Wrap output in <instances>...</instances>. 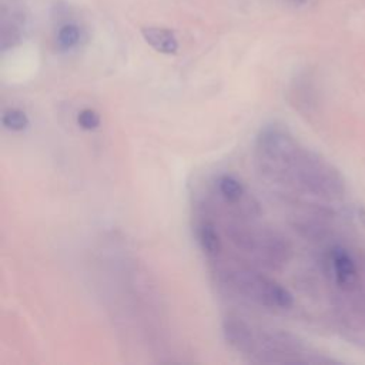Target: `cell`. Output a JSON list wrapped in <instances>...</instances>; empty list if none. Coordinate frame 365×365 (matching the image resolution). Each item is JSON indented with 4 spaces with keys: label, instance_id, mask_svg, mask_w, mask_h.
<instances>
[{
    "label": "cell",
    "instance_id": "1",
    "mask_svg": "<svg viewBox=\"0 0 365 365\" xmlns=\"http://www.w3.org/2000/svg\"><path fill=\"white\" fill-rule=\"evenodd\" d=\"M222 330H225L222 333H225L227 342L238 351H251L254 348L253 333L244 322L234 318H227Z\"/></svg>",
    "mask_w": 365,
    "mask_h": 365
},
{
    "label": "cell",
    "instance_id": "2",
    "mask_svg": "<svg viewBox=\"0 0 365 365\" xmlns=\"http://www.w3.org/2000/svg\"><path fill=\"white\" fill-rule=\"evenodd\" d=\"M147 45H150L156 52L163 54H174L178 50V42L176 34L163 28H145L141 30Z\"/></svg>",
    "mask_w": 365,
    "mask_h": 365
},
{
    "label": "cell",
    "instance_id": "3",
    "mask_svg": "<svg viewBox=\"0 0 365 365\" xmlns=\"http://www.w3.org/2000/svg\"><path fill=\"white\" fill-rule=\"evenodd\" d=\"M198 242L202 251H206L210 255H216L221 250V241L218 233L211 225H207V222L198 229Z\"/></svg>",
    "mask_w": 365,
    "mask_h": 365
},
{
    "label": "cell",
    "instance_id": "4",
    "mask_svg": "<svg viewBox=\"0 0 365 365\" xmlns=\"http://www.w3.org/2000/svg\"><path fill=\"white\" fill-rule=\"evenodd\" d=\"M80 36H82V33H80V29L76 25H65L59 30L56 39V45L59 50L67 52L74 46H77L80 42Z\"/></svg>",
    "mask_w": 365,
    "mask_h": 365
},
{
    "label": "cell",
    "instance_id": "5",
    "mask_svg": "<svg viewBox=\"0 0 365 365\" xmlns=\"http://www.w3.org/2000/svg\"><path fill=\"white\" fill-rule=\"evenodd\" d=\"M2 125L12 132H23L29 127L30 121L25 112L19 109H9L2 116Z\"/></svg>",
    "mask_w": 365,
    "mask_h": 365
},
{
    "label": "cell",
    "instance_id": "6",
    "mask_svg": "<svg viewBox=\"0 0 365 365\" xmlns=\"http://www.w3.org/2000/svg\"><path fill=\"white\" fill-rule=\"evenodd\" d=\"M217 185H218V190L221 196L225 197L227 201H238L242 193H244V189H242L241 182L231 176L220 177Z\"/></svg>",
    "mask_w": 365,
    "mask_h": 365
},
{
    "label": "cell",
    "instance_id": "7",
    "mask_svg": "<svg viewBox=\"0 0 365 365\" xmlns=\"http://www.w3.org/2000/svg\"><path fill=\"white\" fill-rule=\"evenodd\" d=\"M77 125L87 132L96 130L100 126V116L96 110L85 109L77 114Z\"/></svg>",
    "mask_w": 365,
    "mask_h": 365
},
{
    "label": "cell",
    "instance_id": "8",
    "mask_svg": "<svg viewBox=\"0 0 365 365\" xmlns=\"http://www.w3.org/2000/svg\"><path fill=\"white\" fill-rule=\"evenodd\" d=\"M289 2H293V3H306L307 2V0H289Z\"/></svg>",
    "mask_w": 365,
    "mask_h": 365
}]
</instances>
